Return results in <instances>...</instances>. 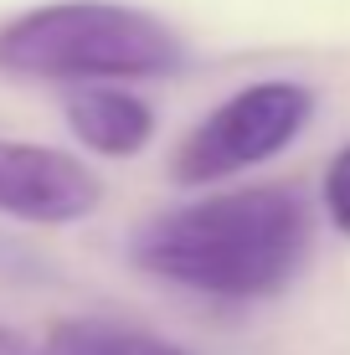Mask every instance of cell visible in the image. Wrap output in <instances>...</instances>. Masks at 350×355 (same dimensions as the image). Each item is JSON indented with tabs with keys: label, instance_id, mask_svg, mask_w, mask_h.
I'll return each instance as SVG.
<instances>
[{
	"label": "cell",
	"instance_id": "cell-1",
	"mask_svg": "<svg viewBox=\"0 0 350 355\" xmlns=\"http://www.w3.org/2000/svg\"><path fill=\"white\" fill-rule=\"evenodd\" d=\"M315 211L294 186H243L134 227L129 258L207 299H268L304 268Z\"/></svg>",
	"mask_w": 350,
	"mask_h": 355
},
{
	"label": "cell",
	"instance_id": "cell-2",
	"mask_svg": "<svg viewBox=\"0 0 350 355\" xmlns=\"http://www.w3.org/2000/svg\"><path fill=\"white\" fill-rule=\"evenodd\" d=\"M186 67V42L124 0H52L0 26V72L36 83H155Z\"/></svg>",
	"mask_w": 350,
	"mask_h": 355
},
{
	"label": "cell",
	"instance_id": "cell-3",
	"mask_svg": "<svg viewBox=\"0 0 350 355\" xmlns=\"http://www.w3.org/2000/svg\"><path fill=\"white\" fill-rule=\"evenodd\" d=\"M309 114H315V88H304V83H288V78L247 83L243 93L216 103L180 139V150L170 160V180H180V186H211L222 175H237L247 165L273 160V155H283L299 139Z\"/></svg>",
	"mask_w": 350,
	"mask_h": 355
},
{
	"label": "cell",
	"instance_id": "cell-4",
	"mask_svg": "<svg viewBox=\"0 0 350 355\" xmlns=\"http://www.w3.org/2000/svg\"><path fill=\"white\" fill-rule=\"evenodd\" d=\"M103 201V180L82 160L52 144L0 139V211L31 227H67L93 216Z\"/></svg>",
	"mask_w": 350,
	"mask_h": 355
},
{
	"label": "cell",
	"instance_id": "cell-5",
	"mask_svg": "<svg viewBox=\"0 0 350 355\" xmlns=\"http://www.w3.org/2000/svg\"><path fill=\"white\" fill-rule=\"evenodd\" d=\"M67 124H72L82 150L103 155V160H129V155H139L150 144L155 108L139 93L108 88V83H88V88L67 93Z\"/></svg>",
	"mask_w": 350,
	"mask_h": 355
},
{
	"label": "cell",
	"instance_id": "cell-6",
	"mask_svg": "<svg viewBox=\"0 0 350 355\" xmlns=\"http://www.w3.org/2000/svg\"><path fill=\"white\" fill-rule=\"evenodd\" d=\"M36 355H191V350L114 320H57Z\"/></svg>",
	"mask_w": 350,
	"mask_h": 355
},
{
	"label": "cell",
	"instance_id": "cell-7",
	"mask_svg": "<svg viewBox=\"0 0 350 355\" xmlns=\"http://www.w3.org/2000/svg\"><path fill=\"white\" fill-rule=\"evenodd\" d=\"M320 206H324V216L335 222V232H345V237H350V144L330 160V170H324Z\"/></svg>",
	"mask_w": 350,
	"mask_h": 355
},
{
	"label": "cell",
	"instance_id": "cell-8",
	"mask_svg": "<svg viewBox=\"0 0 350 355\" xmlns=\"http://www.w3.org/2000/svg\"><path fill=\"white\" fill-rule=\"evenodd\" d=\"M0 355H36V350L26 345V335H16L10 324H0Z\"/></svg>",
	"mask_w": 350,
	"mask_h": 355
}]
</instances>
